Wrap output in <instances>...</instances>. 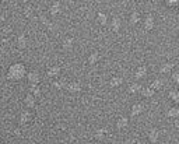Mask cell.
I'll return each instance as SVG.
<instances>
[{
    "label": "cell",
    "mask_w": 179,
    "mask_h": 144,
    "mask_svg": "<svg viewBox=\"0 0 179 144\" xmlns=\"http://www.w3.org/2000/svg\"><path fill=\"white\" fill-rule=\"evenodd\" d=\"M143 27H144V30H146L147 32H150V31H151L154 27H155V20H154V17L151 16V14L146 16V18H144V23H143Z\"/></svg>",
    "instance_id": "4"
},
{
    "label": "cell",
    "mask_w": 179,
    "mask_h": 144,
    "mask_svg": "<svg viewBox=\"0 0 179 144\" xmlns=\"http://www.w3.org/2000/svg\"><path fill=\"white\" fill-rule=\"evenodd\" d=\"M174 126H175L176 129L179 127V120H178V119H174Z\"/></svg>",
    "instance_id": "33"
},
{
    "label": "cell",
    "mask_w": 179,
    "mask_h": 144,
    "mask_svg": "<svg viewBox=\"0 0 179 144\" xmlns=\"http://www.w3.org/2000/svg\"><path fill=\"white\" fill-rule=\"evenodd\" d=\"M31 120H32V112L30 109H23L20 112V118H18L20 124H27V123H30Z\"/></svg>",
    "instance_id": "2"
},
{
    "label": "cell",
    "mask_w": 179,
    "mask_h": 144,
    "mask_svg": "<svg viewBox=\"0 0 179 144\" xmlns=\"http://www.w3.org/2000/svg\"><path fill=\"white\" fill-rule=\"evenodd\" d=\"M27 72H25V67H24V65H21V63H14V65H11L10 67H9V72H7V77L11 80H21L23 77H25Z\"/></svg>",
    "instance_id": "1"
},
{
    "label": "cell",
    "mask_w": 179,
    "mask_h": 144,
    "mask_svg": "<svg viewBox=\"0 0 179 144\" xmlns=\"http://www.w3.org/2000/svg\"><path fill=\"white\" fill-rule=\"evenodd\" d=\"M74 46V39L73 38H66V39L63 41V43H62V48H63L64 50H71Z\"/></svg>",
    "instance_id": "21"
},
{
    "label": "cell",
    "mask_w": 179,
    "mask_h": 144,
    "mask_svg": "<svg viewBox=\"0 0 179 144\" xmlns=\"http://www.w3.org/2000/svg\"><path fill=\"white\" fill-rule=\"evenodd\" d=\"M27 80H28V83H30L31 85H35V84H39L41 81V76L38 72H28L25 74Z\"/></svg>",
    "instance_id": "3"
},
{
    "label": "cell",
    "mask_w": 179,
    "mask_h": 144,
    "mask_svg": "<svg viewBox=\"0 0 179 144\" xmlns=\"http://www.w3.org/2000/svg\"><path fill=\"white\" fill-rule=\"evenodd\" d=\"M97 20H98V23H100L101 25H105V24L108 23V14H106L105 11H98Z\"/></svg>",
    "instance_id": "22"
},
{
    "label": "cell",
    "mask_w": 179,
    "mask_h": 144,
    "mask_svg": "<svg viewBox=\"0 0 179 144\" xmlns=\"http://www.w3.org/2000/svg\"><path fill=\"white\" fill-rule=\"evenodd\" d=\"M140 90H141V85H140L139 83H132V84L129 85L130 94H137V92H140Z\"/></svg>",
    "instance_id": "28"
},
{
    "label": "cell",
    "mask_w": 179,
    "mask_h": 144,
    "mask_svg": "<svg viewBox=\"0 0 179 144\" xmlns=\"http://www.w3.org/2000/svg\"><path fill=\"white\" fill-rule=\"evenodd\" d=\"M24 14H25L27 17H32L34 16V9L32 7H25V9H24Z\"/></svg>",
    "instance_id": "30"
},
{
    "label": "cell",
    "mask_w": 179,
    "mask_h": 144,
    "mask_svg": "<svg viewBox=\"0 0 179 144\" xmlns=\"http://www.w3.org/2000/svg\"><path fill=\"white\" fill-rule=\"evenodd\" d=\"M123 77H120V76H113L112 79L109 80V85L112 87V88H118V87H120V85L123 84Z\"/></svg>",
    "instance_id": "12"
},
{
    "label": "cell",
    "mask_w": 179,
    "mask_h": 144,
    "mask_svg": "<svg viewBox=\"0 0 179 144\" xmlns=\"http://www.w3.org/2000/svg\"><path fill=\"white\" fill-rule=\"evenodd\" d=\"M174 67H175L174 63H163L161 67H159V73H163V74H168V73H171L174 70Z\"/></svg>",
    "instance_id": "17"
},
{
    "label": "cell",
    "mask_w": 179,
    "mask_h": 144,
    "mask_svg": "<svg viewBox=\"0 0 179 144\" xmlns=\"http://www.w3.org/2000/svg\"><path fill=\"white\" fill-rule=\"evenodd\" d=\"M143 111H144V106L137 102V104H134L132 106V109H130V116H139L140 113H143Z\"/></svg>",
    "instance_id": "13"
},
{
    "label": "cell",
    "mask_w": 179,
    "mask_h": 144,
    "mask_svg": "<svg viewBox=\"0 0 179 144\" xmlns=\"http://www.w3.org/2000/svg\"><path fill=\"white\" fill-rule=\"evenodd\" d=\"M64 88H66L69 92H71V94H77V92L81 91V84L77 83V81H70L64 85Z\"/></svg>",
    "instance_id": "5"
},
{
    "label": "cell",
    "mask_w": 179,
    "mask_h": 144,
    "mask_svg": "<svg viewBox=\"0 0 179 144\" xmlns=\"http://www.w3.org/2000/svg\"><path fill=\"white\" fill-rule=\"evenodd\" d=\"M49 13L52 14L53 17H55V16H59V14L62 13V4H60L59 2H55V3H53L52 6H50Z\"/></svg>",
    "instance_id": "15"
},
{
    "label": "cell",
    "mask_w": 179,
    "mask_h": 144,
    "mask_svg": "<svg viewBox=\"0 0 179 144\" xmlns=\"http://www.w3.org/2000/svg\"><path fill=\"white\" fill-rule=\"evenodd\" d=\"M127 126H129V119L125 118V116H122V118H119L118 120H116V127L119 129V130H122V129H126Z\"/></svg>",
    "instance_id": "18"
},
{
    "label": "cell",
    "mask_w": 179,
    "mask_h": 144,
    "mask_svg": "<svg viewBox=\"0 0 179 144\" xmlns=\"http://www.w3.org/2000/svg\"><path fill=\"white\" fill-rule=\"evenodd\" d=\"M30 94L32 95V97H39L41 94H42V90H41V87L38 84H35V85H31L30 87Z\"/></svg>",
    "instance_id": "23"
},
{
    "label": "cell",
    "mask_w": 179,
    "mask_h": 144,
    "mask_svg": "<svg viewBox=\"0 0 179 144\" xmlns=\"http://www.w3.org/2000/svg\"><path fill=\"white\" fill-rule=\"evenodd\" d=\"M148 140L151 144H157L159 140V130L157 127H153V129H150L148 131Z\"/></svg>",
    "instance_id": "6"
},
{
    "label": "cell",
    "mask_w": 179,
    "mask_h": 144,
    "mask_svg": "<svg viewBox=\"0 0 179 144\" xmlns=\"http://www.w3.org/2000/svg\"><path fill=\"white\" fill-rule=\"evenodd\" d=\"M147 73H148V69H147V66H139L136 69V72H134V79L140 80L143 79V77H146Z\"/></svg>",
    "instance_id": "9"
},
{
    "label": "cell",
    "mask_w": 179,
    "mask_h": 144,
    "mask_svg": "<svg viewBox=\"0 0 179 144\" xmlns=\"http://www.w3.org/2000/svg\"><path fill=\"white\" fill-rule=\"evenodd\" d=\"M165 4L166 6H171V7H176V6H179V2L178 0H166Z\"/></svg>",
    "instance_id": "31"
},
{
    "label": "cell",
    "mask_w": 179,
    "mask_h": 144,
    "mask_svg": "<svg viewBox=\"0 0 179 144\" xmlns=\"http://www.w3.org/2000/svg\"><path fill=\"white\" fill-rule=\"evenodd\" d=\"M168 97L172 99L175 104H178V102H179V92H178V90H169V91H168Z\"/></svg>",
    "instance_id": "27"
},
{
    "label": "cell",
    "mask_w": 179,
    "mask_h": 144,
    "mask_svg": "<svg viewBox=\"0 0 179 144\" xmlns=\"http://www.w3.org/2000/svg\"><path fill=\"white\" fill-rule=\"evenodd\" d=\"M62 69H60L59 66H50L49 69L46 70V76L50 77V79H57V76L60 74Z\"/></svg>",
    "instance_id": "7"
},
{
    "label": "cell",
    "mask_w": 179,
    "mask_h": 144,
    "mask_svg": "<svg viewBox=\"0 0 179 144\" xmlns=\"http://www.w3.org/2000/svg\"><path fill=\"white\" fill-rule=\"evenodd\" d=\"M39 20H41V23H42L43 25L46 27V28H48L49 31H55V30L57 28V25H56V24H55V23H52V21H50L49 18H46L45 16H39Z\"/></svg>",
    "instance_id": "8"
},
{
    "label": "cell",
    "mask_w": 179,
    "mask_h": 144,
    "mask_svg": "<svg viewBox=\"0 0 179 144\" xmlns=\"http://www.w3.org/2000/svg\"><path fill=\"white\" fill-rule=\"evenodd\" d=\"M140 20H141V17H140V13H139L137 10H133L132 13H130V18H129L130 24H132V25H136V24L140 23Z\"/></svg>",
    "instance_id": "16"
},
{
    "label": "cell",
    "mask_w": 179,
    "mask_h": 144,
    "mask_svg": "<svg viewBox=\"0 0 179 144\" xmlns=\"http://www.w3.org/2000/svg\"><path fill=\"white\" fill-rule=\"evenodd\" d=\"M16 42H17V46H18L20 49H24V48L27 46V43H28V39H27V35H25V34H20V35L17 36Z\"/></svg>",
    "instance_id": "14"
},
{
    "label": "cell",
    "mask_w": 179,
    "mask_h": 144,
    "mask_svg": "<svg viewBox=\"0 0 179 144\" xmlns=\"http://www.w3.org/2000/svg\"><path fill=\"white\" fill-rule=\"evenodd\" d=\"M163 85H164V81L161 79H154L153 81H151V85H150V87L155 91V90H161V88H163Z\"/></svg>",
    "instance_id": "25"
},
{
    "label": "cell",
    "mask_w": 179,
    "mask_h": 144,
    "mask_svg": "<svg viewBox=\"0 0 179 144\" xmlns=\"http://www.w3.org/2000/svg\"><path fill=\"white\" fill-rule=\"evenodd\" d=\"M154 90L151 88V87H141V90H140V94L144 97V98H151L154 95Z\"/></svg>",
    "instance_id": "19"
},
{
    "label": "cell",
    "mask_w": 179,
    "mask_h": 144,
    "mask_svg": "<svg viewBox=\"0 0 179 144\" xmlns=\"http://www.w3.org/2000/svg\"><path fill=\"white\" fill-rule=\"evenodd\" d=\"M24 105H25L28 109L34 108V106L37 105V98H35V97H32L31 94H27L25 98H24Z\"/></svg>",
    "instance_id": "11"
},
{
    "label": "cell",
    "mask_w": 179,
    "mask_h": 144,
    "mask_svg": "<svg viewBox=\"0 0 179 144\" xmlns=\"http://www.w3.org/2000/svg\"><path fill=\"white\" fill-rule=\"evenodd\" d=\"M64 85H66V83L62 81V80H55V81L52 83V87H53V88H56V90L64 88Z\"/></svg>",
    "instance_id": "29"
},
{
    "label": "cell",
    "mask_w": 179,
    "mask_h": 144,
    "mask_svg": "<svg viewBox=\"0 0 179 144\" xmlns=\"http://www.w3.org/2000/svg\"><path fill=\"white\" fill-rule=\"evenodd\" d=\"M94 136H95L97 140H102V138L106 136V129L105 127H98L95 130V133H94Z\"/></svg>",
    "instance_id": "26"
},
{
    "label": "cell",
    "mask_w": 179,
    "mask_h": 144,
    "mask_svg": "<svg viewBox=\"0 0 179 144\" xmlns=\"http://www.w3.org/2000/svg\"><path fill=\"white\" fill-rule=\"evenodd\" d=\"M172 81L175 83V84H179V73L178 72L172 73Z\"/></svg>",
    "instance_id": "32"
},
{
    "label": "cell",
    "mask_w": 179,
    "mask_h": 144,
    "mask_svg": "<svg viewBox=\"0 0 179 144\" xmlns=\"http://www.w3.org/2000/svg\"><path fill=\"white\" fill-rule=\"evenodd\" d=\"M88 65H95L98 60H100V53L98 52H91L88 55Z\"/></svg>",
    "instance_id": "24"
},
{
    "label": "cell",
    "mask_w": 179,
    "mask_h": 144,
    "mask_svg": "<svg viewBox=\"0 0 179 144\" xmlns=\"http://www.w3.org/2000/svg\"><path fill=\"white\" fill-rule=\"evenodd\" d=\"M166 116L171 119H178L179 118V108L178 106H172L166 111Z\"/></svg>",
    "instance_id": "20"
},
{
    "label": "cell",
    "mask_w": 179,
    "mask_h": 144,
    "mask_svg": "<svg viewBox=\"0 0 179 144\" xmlns=\"http://www.w3.org/2000/svg\"><path fill=\"white\" fill-rule=\"evenodd\" d=\"M120 28H122V21H120L119 17H113L112 20H111V30L113 32H119Z\"/></svg>",
    "instance_id": "10"
}]
</instances>
